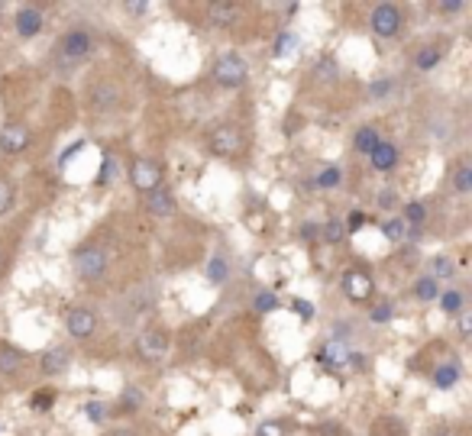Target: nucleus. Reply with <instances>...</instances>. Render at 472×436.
I'll list each match as a JSON object with an SVG mask.
<instances>
[{"label":"nucleus","instance_id":"f257e3e1","mask_svg":"<svg viewBox=\"0 0 472 436\" xmlns=\"http://www.w3.org/2000/svg\"><path fill=\"white\" fill-rule=\"evenodd\" d=\"M246 78H249V65L236 52H226L214 62V81L220 87H239L246 85Z\"/></svg>","mask_w":472,"mask_h":436},{"label":"nucleus","instance_id":"f03ea898","mask_svg":"<svg viewBox=\"0 0 472 436\" xmlns=\"http://www.w3.org/2000/svg\"><path fill=\"white\" fill-rule=\"evenodd\" d=\"M169 346H172V333L165 327H149V330L140 333L136 340V352H140L146 362H159L169 356Z\"/></svg>","mask_w":472,"mask_h":436},{"label":"nucleus","instance_id":"7ed1b4c3","mask_svg":"<svg viewBox=\"0 0 472 436\" xmlns=\"http://www.w3.org/2000/svg\"><path fill=\"white\" fill-rule=\"evenodd\" d=\"M246 146V139H243V129L236 127V123H224V127L214 129V136H211V152L220 155V159H230V155H239Z\"/></svg>","mask_w":472,"mask_h":436},{"label":"nucleus","instance_id":"20e7f679","mask_svg":"<svg viewBox=\"0 0 472 436\" xmlns=\"http://www.w3.org/2000/svg\"><path fill=\"white\" fill-rule=\"evenodd\" d=\"M401 23H405V17H401V7H395V3H376V10L369 17L372 32L382 36V39L398 36V32H401Z\"/></svg>","mask_w":472,"mask_h":436},{"label":"nucleus","instance_id":"39448f33","mask_svg":"<svg viewBox=\"0 0 472 436\" xmlns=\"http://www.w3.org/2000/svg\"><path fill=\"white\" fill-rule=\"evenodd\" d=\"M75 268L81 278L97 281V278H104V272H107V252H104L100 246H85V249L75 252Z\"/></svg>","mask_w":472,"mask_h":436},{"label":"nucleus","instance_id":"423d86ee","mask_svg":"<svg viewBox=\"0 0 472 436\" xmlns=\"http://www.w3.org/2000/svg\"><path fill=\"white\" fill-rule=\"evenodd\" d=\"M129 184L142 194H152L155 188H162V168L152 159H136L129 165Z\"/></svg>","mask_w":472,"mask_h":436},{"label":"nucleus","instance_id":"0eeeda50","mask_svg":"<svg viewBox=\"0 0 472 436\" xmlns=\"http://www.w3.org/2000/svg\"><path fill=\"white\" fill-rule=\"evenodd\" d=\"M343 294L353 304H363V301L372 298V291H376V281H372V275L369 272H363V268H350V272H343Z\"/></svg>","mask_w":472,"mask_h":436},{"label":"nucleus","instance_id":"6e6552de","mask_svg":"<svg viewBox=\"0 0 472 436\" xmlns=\"http://www.w3.org/2000/svg\"><path fill=\"white\" fill-rule=\"evenodd\" d=\"M91 49H94V43H91V36H87L85 30H72V32H65L62 39H58V52H62L68 62L87 58Z\"/></svg>","mask_w":472,"mask_h":436},{"label":"nucleus","instance_id":"1a4fd4ad","mask_svg":"<svg viewBox=\"0 0 472 436\" xmlns=\"http://www.w3.org/2000/svg\"><path fill=\"white\" fill-rule=\"evenodd\" d=\"M65 327L68 333L75 336V340H87V336H94L97 330V317L91 307H72L68 310V317H65Z\"/></svg>","mask_w":472,"mask_h":436},{"label":"nucleus","instance_id":"9d476101","mask_svg":"<svg viewBox=\"0 0 472 436\" xmlns=\"http://www.w3.org/2000/svg\"><path fill=\"white\" fill-rule=\"evenodd\" d=\"M32 142V133L23 123H7L3 133H0V149L7 152V155H20L26 152V146Z\"/></svg>","mask_w":472,"mask_h":436},{"label":"nucleus","instance_id":"9b49d317","mask_svg":"<svg viewBox=\"0 0 472 436\" xmlns=\"http://www.w3.org/2000/svg\"><path fill=\"white\" fill-rule=\"evenodd\" d=\"M13 23H17V32H20L23 39H32V36H39L43 32V10L39 7H32V3H26V7H20L17 10V17H13Z\"/></svg>","mask_w":472,"mask_h":436},{"label":"nucleus","instance_id":"f8f14e48","mask_svg":"<svg viewBox=\"0 0 472 436\" xmlns=\"http://www.w3.org/2000/svg\"><path fill=\"white\" fill-rule=\"evenodd\" d=\"M239 13H243V7H239V3H230V0L207 3V23H211V26H233V23L239 20Z\"/></svg>","mask_w":472,"mask_h":436},{"label":"nucleus","instance_id":"ddd939ff","mask_svg":"<svg viewBox=\"0 0 472 436\" xmlns=\"http://www.w3.org/2000/svg\"><path fill=\"white\" fill-rule=\"evenodd\" d=\"M378 142H382V136H378V127H372V123H365V127L356 129V136H353V149L359 152V155H372V152L378 149Z\"/></svg>","mask_w":472,"mask_h":436},{"label":"nucleus","instance_id":"4468645a","mask_svg":"<svg viewBox=\"0 0 472 436\" xmlns=\"http://www.w3.org/2000/svg\"><path fill=\"white\" fill-rule=\"evenodd\" d=\"M398 159H401V155H398L395 142H378V149L369 155V162H372V168L376 171H391L398 165Z\"/></svg>","mask_w":472,"mask_h":436},{"label":"nucleus","instance_id":"2eb2a0df","mask_svg":"<svg viewBox=\"0 0 472 436\" xmlns=\"http://www.w3.org/2000/svg\"><path fill=\"white\" fill-rule=\"evenodd\" d=\"M68 362H72V352L65 349V346H58V349H49V352H45L39 365H43L45 375H62L65 369H68Z\"/></svg>","mask_w":472,"mask_h":436},{"label":"nucleus","instance_id":"dca6fc26","mask_svg":"<svg viewBox=\"0 0 472 436\" xmlns=\"http://www.w3.org/2000/svg\"><path fill=\"white\" fill-rule=\"evenodd\" d=\"M149 210L155 213V217H172V213H175V197H172V191H165V188H155V191L149 194Z\"/></svg>","mask_w":472,"mask_h":436},{"label":"nucleus","instance_id":"f3484780","mask_svg":"<svg viewBox=\"0 0 472 436\" xmlns=\"http://www.w3.org/2000/svg\"><path fill=\"white\" fill-rule=\"evenodd\" d=\"M317 359H321V365H346L350 352L343 349V342H340V340H330L321 352H317Z\"/></svg>","mask_w":472,"mask_h":436},{"label":"nucleus","instance_id":"a211bd4d","mask_svg":"<svg viewBox=\"0 0 472 436\" xmlns=\"http://www.w3.org/2000/svg\"><path fill=\"white\" fill-rule=\"evenodd\" d=\"M460 365H456V362H443L440 369H437V372H433V384H437V388H440V391H447V388H453V384L460 382Z\"/></svg>","mask_w":472,"mask_h":436},{"label":"nucleus","instance_id":"6ab92c4d","mask_svg":"<svg viewBox=\"0 0 472 436\" xmlns=\"http://www.w3.org/2000/svg\"><path fill=\"white\" fill-rule=\"evenodd\" d=\"M401 220L408 224V230H420L424 220H427V204L424 201H408L405 204V217H401Z\"/></svg>","mask_w":472,"mask_h":436},{"label":"nucleus","instance_id":"aec40b11","mask_svg":"<svg viewBox=\"0 0 472 436\" xmlns=\"http://www.w3.org/2000/svg\"><path fill=\"white\" fill-rule=\"evenodd\" d=\"M23 369V356L13 346H0V375H17Z\"/></svg>","mask_w":472,"mask_h":436},{"label":"nucleus","instance_id":"412c9836","mask_svg":"<svg viewBox=\"0 0 472 436\" xmlns=\"http://www.w3.org/2000/svg\"><path fill=\"white\" fill-rule=\"evenodd\" d=\"M117 87H110V85H97L94 87V94H91V100H94L97 110H110V107H117Z\"/></svg>","mask_w":472,"mask_h":436},{"label":"nucleus","instance_id":"4be33fe9","mask_svg":"<svg viewBox=\"0 0 472 436\" xmlns=\"http://www.w3.org/2000/svg\"><path fill=\"white\" fill-rule=\"evenodd\" d=\"M382 233H385V239H391V243H405V239H408V224H405L401 217H391V220L382 224Z\"/></svg>","mask_w":472,"mask_h":436},{"label":"nucleus","instance_id":"5701e85b","mask_svg":"<svg viewBox=\"0 0 472 436\" xmlns=\"http://www.w3.org/2000/svg\"><path fill=\"white\" fill-rule=\"evenodd\" d=\"M372 436H405V424L395 417H378L372 426Z\"/></svg>","mask_w":472,"mask_h":436},{"label":"nucleus","instance_id":"b1692460","mask_svg":"<svg viewBox=\"0 0 472 436\" xmlns=\"http://www.w3.org/2000/svg\"><path fill=\"white\" fill-rule=\"evenodd\" d=\"M437 301H440V310L443 314H460L462 307H466V298H462L460 291H443V294H437Z\"/></svg>","mask_w":472,"mask_h":436},{"label":"nucleus","instance_id":"393cba45","mask_svg":"<svg viewBox=\"0 0 472 436\" xmlns=\"http://www.w3.org/2000/svg\"><path fill=\"white\" fill-rule=\"evenodd\" d=\"M437 62H440V49H437V45H427V49H420V52L414 55V68H420V72H430Z\"/></svg>","mask_w":472,"mask_h":436},{"label":"nucleus","instance_id":"a878e982","mask_svg":"<svg viewBox=\"0 0 472 436\" xmlns=\"http://www.w3.org/2000/svg\"><path fill=\"white\" fill-rule=\"evenodd\" d=\"M140 404H142V391L127 388V391H123V397H120L117 411H120V414H136V411H140Z\"/></svg>","mask_w":472,"mask_h":436},{"label":"nucleus","instance_id":"bb28decb","mask_svg":"<svg viewBox=\"0 0 472 436\" xmlns=\"http://www.w3.org/2000/svg\"><path fill=\"white\" fill-rule=\"evenodd\" d=\"M340 181H343V171L340 168H323V171H317V178H314V184H317V188H323V191H330V188H336V184H340Z\"/></svg>","mask_w":472,"mask_h":436},{"label":"nucleus","instance_id":"cd10ccee","mask_svg":"<svg viewBox=\"0 0 472 436\" xmlns=\"http://www.w3.org/2000/svg\"><path fill=\"white\" fill-rule=\"evenodd\" d=\"M226 272H230V268H226V259L224 256H214L211 262H207V278H211L214 285H224Z\"/></svg>","mask_w":472,"mask_h":436},{"label":"nucleus","instance_id":"c85d7f7f","mask_svg":"<svg viewBox=\"0 0 472 436\" xmlns=\"http://www.w3.org/2000/svg\"><path fill=\"white\" fill-rule=\"evenodd\" d=\"M453 275V259L450 256H433L430 262V278L437 281V278H450Z\"/></svg>","mask_w":472,"mask_h":436},{"label":"nucleus","instance_id":"c756f323","mask_svg":"<svg viewBox=\"0 0 472 436\" xmlns=\"http://www.w3.org/2000/svg\"><path fill=\"white\" fill-rule=\"evenodd\" d=\"M414 294H418L420 301H437V294H440V287H437V281L433 278H420L418 285H414Z\"/></svg>","mask_w":472,"mask_h":436},{"label":"nucleus","instance_id":"7c9ffc66","mask_svg":"<svg viewBox=\"0 0 472 436\" xmlns=\"http://www.w3.org/2000/svg\"><path fill=\"white\" fill-rule=\"evenodd\" d=\"M453 188H456L460 194L472 191V168L469 165H460V168H456V175H453Z\"/></svg>","mask_w":472,"mask_h":436},{"label":"nucleus","instance_id":"2f4dec72","mask_svg":"<svg viewBox=\"0 0 472 436\" xmlns=\"http://www.w3.org/2000/svg\"><path fill=\"white\" fill-rule=\"evenodd\" d=\"M294 45H298V39H294L291 32H281L279 39H275V49H272V55H275V58H285V55L294 52Z\"/></svg>","mask_w":472,"mask_h":436},{"label":"nucleus","instance_id":"473e14b6","mask_svg":"<svg viewBox=\"0 0 472 436\" xmlns=\"http://www.w3.org/2000/svg\"><path fill=\"white\" fill-rule=\"evenodd\" d=\"M321 236L327 239V243H343V236H346V226L343 220H330V224L321 230Z\"/></svg>","mask_w":472,"mask_h":436},{"label":"nucleus","instance_id":"72a5a7b5","mask_svg":"<svg viewBox=\"0 0 472 436\" xmlns=\"http://www.w3.org/2000/svg\"><path fill=\"white\" fill-rule=\"evenodd\" d=\"M253 307H256L259 314H272V310H279V298H275L272 291H262V294H256Z\"/></svg>","mask_w":472,"mask_h":436},{"label":"nucleus","instance_id":"f704fd0d","mask_svg":"<svg viewBox=\"0 0 472 436\" xmlns=\"http://www.w3.org/2000/svg\"><path fill=\"white\" fill-rule=\"evenodd\" d=\"M13 197H17V194H13V184L7 178H0V217L13 207Z\"/></svg>","mask_w":472,"mask_h":436},{"label":"nucleus","instance_id":"c9c22d12","mask_svg":"<svg viewBox=\"0 0 472 436\" xmlns=\"http://www.w3.org/2000/svg\"><path fill=\"white\" fill-rule=\"evenodd\" d=\"M85 414H87V420H91V424H104V420H107V407L100 404V401H87Z\"/></svg>","mask_w":472,"mask_h":436},{"label":"nucleus","instance_id":"e433bc0d","mask_svg":"<svg viewBox=\"0 0 472 436\" xmlns=\"http://www.w3.org/2000/svg\"><path fill=\"white\" fill-rule=\"evenodd\" d=\"M117 178V162L110 159V155H104V162H100V175H97V181L100 184H107V181Z\"/></svg>","mask_w":472,"mask_h":436},{"label":"nucleus","instance_id":"4c0bfd02","mask_svg":"<svg viewBox=\"0 0 472 436\" xmlns=\"http://www.w3.org/2000/svg\"><path fill=\"white\" fill-rule=\"evenodd\" d=\"M456 330H460V336H472V310L462 307L460 314H456Z\"/></svg>","mask_w":472,"mask_h":436},{"label":"nucleus","instance_id":"58836bf2","mask_svg":"<svg viewBox=\"0 0 472 436\" xmlns=\"http://www.w3.org/2000/svg\"><path fill=\"white\" fill-rule=\"evenodd\" d=\"M52 401H55L52 391H36L30 397V407H32V411H49V407H52Z\"/></svg>","mask_w":472,"mask_h":436},{"label":"nucleus","instance_id":"ea45409f","mask_svg":"<svg viewBox=\"0 0 472 436\" xmlns=\"http://www.w3.org/2000/svg\"><path fill=\"white\" fill-rule=\"evenodd\" d=\"M314 75L321 78V81H333V78H336V65H333L330 58H323L321 65H314Z\"/></svg>","mask_w":472,"mask_h":436},{"label":"nucleus","instance_id":"a19ab883","mask_svg":"<svg viewBox=\"0 0 472 436\" xmlns=\"http://www.w3.org/2000/svg\"><path fill=\"white\" fill-rule=\"evenodd\" d=\"M256 436H285V426L279 420H266V424H259Z\"/></svg>","mask_w":472,"mask_h":436},{"label":"nucleus","instance_id":"79ce46f5","mask_svg":"<svg viewBox=\"0 0 472 436\" xmlns=\"http://www.w3.org/2000/svg\"><path fill=\"white\" fill-rule=\"evenodd\" d=\"M391 317H395V310H391V304H378V307L372 310V323H388Z\"/></svg>","mask_w":472,"mask_h":436},{"label":"nucleus","instance_id":"37998d69","mask_svg":"<svg viewBox=\"0 0 472 436\" xmlns=\"http://www.w3.org/2000/svg\"><path fill=\"white\" fill-rule=\"evenodd\" d=\"M291 307L298 310V317H301V320H311V317H314V307H311V304H308L304 298H294V301H291Z\"/></svg>","mask_w":472,"mask_h":436},{"label":"nucleus","instance_id":"c03bdc74","mask_svg":"<svg viewBox=\"0 0 472 436\" xmlns=\"http://www.w3.org/2000/svg\"><path fill=\"white\" fill-rule=\"evenodd\" d=\"M317 436H346L343 424H321L317 426Z\"/></svg>","mask_w":472,"mask_h":436},{"label":"nucleus","instance_id":"a18cd8bd","mask_svg":"<svg viewBox=\"0 0 472 436\" xmlns=\"http://www.w3.org/2000/svg\"><path fill=\"white\" fill-rule=\"evenodd\" d=\"M437 10H440V13H462V10H466V3H462V0H440V3H437Z\"/></svg>","mask_w":472,"mask_h":436},{"label":"nucleus","instance_id":"49530a36","mask_svg":"<svg viewBox=\"0 0 472 436\" xmlns=\"http://www.w3.org/2000/svg\"><path fill=\"white\" fill-rule=\"evenodd\" d=\"M395 204H398V194L391 191V188H385V191L378 194V207H382V210H391Z\"/></svg>","mask_w":472,"mask_h":436},{"label":"nucleus","instance_id":"de8ad7c7","mask_svg":"<svg viewBox=\"0 0 472 436\" xmlns=\"http://www.w3.org/2000/svg\"><path fill=\"white\" fill-rule=\"evenodd\" d=\"M365 224V213H359V210H353V213H350V220H346V233H356V230H359V226H363Z\"/></svg>","mask_w":472,"mask_h":436},{"label":"nucleus","instance_id":"09e8293b","mask_svg":"<svg viewBox=\"0 0 472 436\" xmlns=\"http://www.w3.org/2000/svg\"><path fill=\"white\" fill-rule=\"evenodd\" d=\"M391 87H395V85H391V81H376V85L369 87V94L376 97V100H382V97H385L388 91H391Z\"/></svg>","mask_w":472,"mask_h":436},{"label":"nucleus","instance_id":"8fccbe9b","mask_svg":"<svg viewBox=\"0 0 472 436\" xmlns=\"http://www.w3.org/2000/svg\"><path fill=\"white\" fill-rule=\"evenodd\" d=\"M127 7V13H133V17H140V13L149 10V3H142V0H129V3H123Z\"/></svg>","mask_w":472,"mask_h":436},{"label":"nucleus","instance_id":"3c124183","mask_svg":"<svg viewBox=\"0 0 472 436\" xmlns=\"http://www.w3.org/2000/svg\"><path fill=\"white\" fill-rule=\"evenodd\" d=\"M301 236H304V239H317V236H321V226L304 224V226H301Z\"/></svg>","mask_w":472,"mask_h":436},{"label":"nucleus","instance_id":"603ef678","mask_svg":"<svg viewBox=\"0 0 472 436\" xmlns=\"http://www.w3.org/2000/svg\"><path fill=\"white\" fill-rule=\"evenodd\" d=\"M107 436H136V430H129V426H117V430H110Z\"/></svg>","mask_w":472,"mask_h":436},{"label":"nucleus","instance_id":"864d4df0","mask_svg":"<svg viewBox=\"0 0 472 436\" xmlns=\"http://www.w3.org/2000/svg\"><path fill=\"white\" fill-rule=\"evenodd\" d=\"M437 436H453V433H450V430H443V433H437Z\"/></svg>","mask_w":472,"mask_h":436},{"label":"nucleus","instance_id":"5fc2aeb1","mask_svg":"<svg viewBox=\"0 0 472 436\" xmlns=\"http://www.w3.org/2000/svg\"><path fill=\"white\" fill-rule=\"evenodd\" d=\"M0 265H3V249H0Z\"/></svg>","mask_w":472,"mask_h":436}]
</instances>
